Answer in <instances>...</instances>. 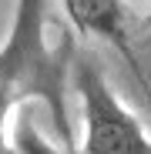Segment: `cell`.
<instances>
[{
  "label": "cell",
  "instance_id": "7a4b0ae2",
  "mask_svg": "<svg viewBox=\"0 0 151 154\" xmlns=\"http://www.w3.org/2000/svg\"><path fill=\"white\" fill-rule=\"evenodd\" d=\"M71 74L84 111L81 154H151V137L144 134L141 121L121 104V97L108 87L101 70L91 60L74 57Z\"/></svg>",
  "mask_w": 151,
  "mask_h": 154
},
{
  "label": "cell",
  "instance_id": "6da1fadb",
  "mask_svg": "<svg viewBox=\"0 0 151 154\" xmlns=\"http://www.w3.org/2000/svg\"><path fill=\"white\" fill-rule=\"evenodd\" d=\"M74 64V37L47 40V0H17L10 34L0 44V100L10 107L44 100L54 117L61 147H74V124L67 114V70Z\"/></svg>",
  "mask_w": 151,
  "mask_h": 154
},
{
  "label": "cell",
  "instance_id": "3957f363",
  "mask_svg": "<svg viewBox=\"0 0 151 154\" xmlns=\"http://www.w3.org/2000/svg\"><path fill=\"white\" fill-rule=\"evenodd\" d=\"M67 20L74 23V30L84 37H101L114 44L118 54L124 60L134 64L131 44H128V14H124V0H61ZM138 67V64H134Z\"/></svg>",
  "mask_w": 151,
  "mask_h": 154
}]
</instances>
